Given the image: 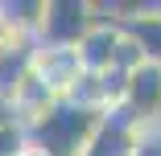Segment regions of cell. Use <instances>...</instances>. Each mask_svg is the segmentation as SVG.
<instances>
[{
  "mask_svg": "<svg viewBox=\"0 0 161 156\" xmlns=\"http://www.w3.org/2000/svg\"><path fill=\"white\" fill-rule=\"evenodd\" d=\"M29 152V128L25 123H4L0 128V156H25Z\"/></svg>",
  "mask_w": 161,
  "mask_h": 156,
  "instance_id": "cell-3",
  "label": "cell"
},
{
  "mask_svg": "<svg viewBox=\"0 0 161 156\" xmlns=\"http://www.w3.org/2000/svg\"><path fill=\"white\" fill-rule=\"evenodd\" d=\"M4 123H13V111H8V103L0 99V128H4Z\"/></svg>",
  "mask_w": 161,
  "mask_h": 156,
  "instance_id": "cell-4",
  "label": "cell"
},
{
  "mask_svg": "<svg viewBox=\"0 0 161 156\" xmlns=\"http://www.w3.org/2000/svg\"><path fill=\"white\" fill-rule=\"evenodd\" d=\"M99 8L83 4V0H46V13H42V29H37V41L42 45H79L91 29Z\"/></svg>",
  "mask_w": 161,
  "mask_h": 156,
  "instance_id": "cell-2",
  "label": "cell"
},
{
  "mask_svg": "<svg viewBox=\"0 0 161 156\" xmlns=\"http://www.w3.org/2000/svg\"><path fill=\"white\" fill-rule=\"evenodd\" d=\"M29 74H33L54 99L66 103L79 82H83V58H79V45H42L33 41V58H29Z\"/></svg>",
  "mask_w": 161,
  "mask_h": 156,
  "instance_id": "cell-1",
  "label": "cell"
}]
</instances>
